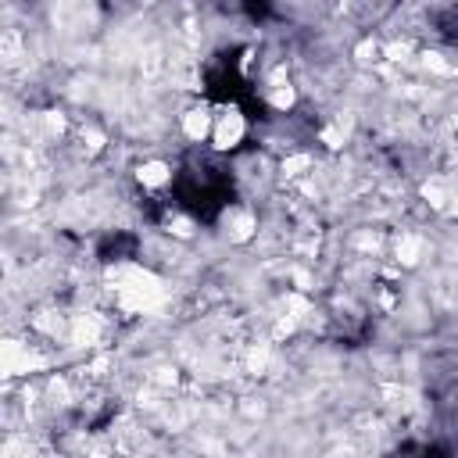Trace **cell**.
I'll return each mask as SVG.
<instances>
[{"label":"cell","instance_id":"obj_2","mask_svg":"<svg viewBox=\"0 0 458 458\" xmlns=\"http://www.w3.org/2000/svg\"><path fill=\"white\" fill-rule=\"evenodd\" d=\"M132 182H136L147 197H165L168 186L175 182V165H172L168 157L150 154V157H143V161L132 165Z\"/></svg>","mask_w":458,"mask_h":458},{"label":"cell","instance_id":"obj_3","mask_svg":"<svg viewBox=\"0 0 458 458\" xmlns=\"http://www.w3.org/2000/svg\"><path fill=\"white\" fill-rule=\"evenodd\" d=\"M211 129H215V104L208 100H190L182 111H179V136L190 143V147H200L211 140Z\"/></svg>","mask_w":458,"mask_h":458},{"label":"cell","instance_id":"obj_1","mask_svg":"<svg viewBox=\"0 0 458 458\" xmlns=\"http://www.w3.org/2000/svg\"><path fill=\"white\" fill-rule=\"evenodd\" d=\"M250 125H247V114L236 107V104H215V129H211V150L218 154H233L240 150V143L247 140Z\"/></svg>","mask_w":458,"mask_h":458}]
</instances>
